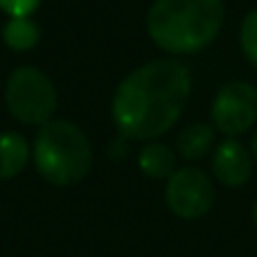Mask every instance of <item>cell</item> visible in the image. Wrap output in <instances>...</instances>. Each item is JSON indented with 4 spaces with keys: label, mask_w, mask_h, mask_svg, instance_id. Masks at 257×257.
Instances as JSON below:
<instances>
[{
    "label": "cell",
    "mask_w": 257,
    "mask_h": 257,
    "mask_svg": "<svg viewBox=\"0 0 257 257\" xmlns=\"http://www.w3.org/2000/svg\"><path fill=\"white\" fill-rule=\"evenodd\" d=\"M190 93L192 75L185 63L154 59L120 81L111 104L113 122L128 140H156L178 122Z\"/></svg>",
    "instance_id": "1"
},
{
    "label": "cell",
    "mask_w": 257,
    "mask_h": 257,
    "mask_svg": "<svg viewBox=\"0 0 257 257\" xmlns=\"http://www.w3.org/2000/svg\"><path fill=\"white\" fill-rule=\"evenodd\" d=\"M223 18V0H154L147 32L163 52L196 54L214 43Z\"/></svg>",
    "instance_id": "2"
},
{
    "label": "cell",
    "mask_w": 257,
    "mask_h": 257,
    "mask_svg": "<svg viewBox=\"0 0 257 257\" xmlns=\"http://www.w3.org/2000/svg\"><path fill=\"white\" fill-rule=\"evenodd\" d=\"M32 156L41 178L54 187L77 185L93 167V147L88 136L68 120H50L39 126Z\"/></svg>",
    "instance_id": "3"
},
{
    "label": "cell",
    "mask_w": 257,
    "mask_h": 257,
    "mask_svg": "<svg viewBox=\"0 0 257 257\" xmlns=\"http://www.w3.org/2000/svg\"><path fill=\"white\" fill-rule=\"evenodd\" d=\"M5 104L14 120L27 126H43L57 108V88L43 70L21 66L7 77Z\"/></svg>",
    "instance_id": "4"
},
{
    "label": "cell",
    "mask_w": 257,
    "mask_h": 257,
    "mask_svg": "<svg viewBox=\"0 0 257 257\" xmlns=\"http://www.w3.org/2000/svg\"><path fill=\"white\" fill-rule=\"evenodd\" d=\"M217 133L239 138L257 124V88L246 79H232L217 90L210 108Z\"/></svg>",
    "instance_id": "5"
},
{
    "label": "cell",
    "mask_w": 257,
    "mask_h": 257,
    "mask_svg": "<svg viewBox=\"0 0 257 257\" xmlns=\"http://www.w3.org/2000/svg\"><path fill=\"white\" fill-rule=\"evenodd\" d=\"M165 203L178 219H201L214 205L212 178L194 165L176 167L165 185Z\"/></svg>",
    "instance_id": "6"
},
{
    "label": "cell",
    "mask_w": 257,
    "mask_h": 257,
    "mask_svg": "<svg viewBox=\"0 0 257 257\" xmlns=\"http://www.w3.org/2000/svg\"><path fill=\"white\" fill-rule=\"evenodd\" d=\"M253 154L237 138H226L212 151V174L223 187H244L253 176Z\"/></svg>",
    "instance_id": "7"
},
{
    "label": "cell",
    "mask_w": 257,
    "mask_h": 257,
    "mask_svg": "<svg viewBox=\"0 0 257 257\" xmlns=\"http://www.w3.org/2000/svg\"><path fill=\"white\" fill-rule=\"evenodd\" d=\"M32 158V147L23 133L3 131L0 133V181L16 178L27 167Z\"/></svg>",
    "instance_id": "8"
},
{
    "label": "cell",
    "mask_w": 257,
    "mask_h": 257,
    "mask_svg": "<svg viewBox=\"0 0 257 257\" xmlns=\"http://www.w3.org/2000/svg\"><path fill=\"white\" fill-rule=\"evenodd\" d=\"M214 142H217V128L205 122H192L178 133L176 149L183 160L194 163V160L205 158L214 149Z\"/></svg>",
    "instance_id": "9"
},
{
    "label": "cell",
    "mask_w": 257,
    "mask_h": 257,
    "mask_svg": "<svg viewBox=\"0 0 257 257\" xmlns=\"http://www.w3.org/2000/svg\"><path fill=\"white\" fill-rule=\"evenodd\" d=\"M138 167L147 178L167 181L176 172V151L158 140H149L138 154Z\"/></svg>",
    "instance_id": "10"
},
{
    "label": "cell",
    "mask_w": 257,
    "mask_h": 257,
    "mask_svg": "<svg viewBox=\"0 0 257 257\" xmlns=\"http://www.w3.org/2000/svg\"><path fill=\"white\" fill-rule=\"evenodd\" d=\"M3 41L14 52H25V50H32L41 41V27L30 16L9 18L3 27Z\"/></svg>",
    "instance_id": "11"
},
{
    "label": "cell",
    "mask_w": 257,
    "mask_h": 257,
    "mask_svg": "<svg viewBox=\"0 0 257 257\" xmlns=\"http://www.w3.org/2000/svg\"><path fill=\"white\" fill-rule=\"evenodd\" d=\"M239 45L250 63L257 68V9L248 12L239 27Z\"/></svg>",
    "instance_id": "12"
},
{
    "label": "cell",
    "mask_w": 257,
    "mask_h": 257,
    "mask_svg": "<svg viewBox=\"0 0 257 257\" xmlns=\"http://www.w3.org/2000/svg\"><path fill=\"white\" fill-rule=\"evenodd\" d=\"M41 0H0V12H5L9 18L32 16L39 9Z\"/></svg>",
    "instance_id": "13"
},
{
    "label": "cell",
    "mask_w": 257,
    "mask_h": 257,
    "mask_svg": "<svg viewBox=\"0 0 257 257\" xmlns=\"http://www.w3.org/2000/svg\"><path fill=\"white\" fill-rule=\"evenodd\" d=\"M250 154H253V160L257 163V131H255L253 140H250Z\"/></svg>",
    "instance_id": "14"
},
{
    "label": "cell",
    "mask_w": 257,
    "mask_h": 257,
    "mask_svg": "<svg viewBox=\"0 0 257 257\" xmlns=\"http://www.w3.org/2000/svg\"><path fill=\"white\" fill-rule=\"evenodd\" d=\"M253 221H255V226H257V201H255V205H253Z\"/></svg>",
    "instance_id": "15"
}]
</instances>
